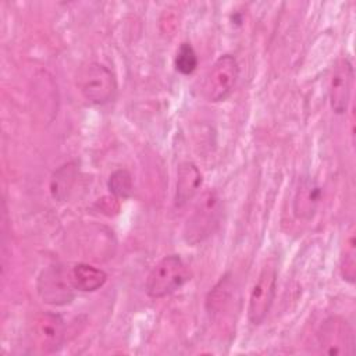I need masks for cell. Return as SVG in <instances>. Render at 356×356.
Segmentation results:
<instances>
[{
  "instance_id": "1",
  "label": "cell",
  "mask_w": 356,
  "mask_h": 356,
  "mask_svg": "<svg viewBox=\"0 0 356 356\" xmlns=\"http://www.w3.org/2000/svg\"><path fill=\"white\" fill-rule=\"evenodd\" d=\"M222 217V200L220 195L209 189L206 191L192 209L184 225L182 238L191 245L196 246L210 238L220 225Z\"/></svg>"
},
{
  "instance_id": "2",
  "label": "cell",
  "mask_w": 356,
  "mask_h": 356,
  "mask_svg": "<svg viewBox=\"0 0 356 356\" xmlns=\"http://www.w3.org/2000/svg\"><path fill=\"white\" fill-rule=\"evenodd\" d=\"M191 280V270L179 254H168L160 259L150 270L145 289L153 299L164 298L182 288Z\"/></svg>"
},
{
  "instance_id": "3",
  "label": "cell",
  "mask_w": 356,
  "mask_h": 356,
  "mask_svg": "<svg viewBox=\"0 0 356 356\" xmlns=\"http://www.w3.org/2000/svg\"><path fill=\"white\" fill-rule=\"evenodd\" d=\"M277 261L270 259L261 267L249 295L248 318L254 325H259L266 320L273 306L277 289Z\"/></svg>"
},
{
  "instance_id": "4",
  "label": "cell",
  "mask_w": 356,
  "mask_h": 356,
  "mask_svg": "<svg viewBox=\"0 0 356 356\" xmlns=\"http://www.w3.org/2000/svg\"><path fill=\"white\" fill-rule=\"evenodd\" d=\"M78 88L88 102L102 106L114 99L117 81L111 70L104 64L89 63L79 72Z\"/></svg>"
},
{
  "instance_id": "5",
  "label": "cell",
  "mask_w": 356,
  "mask_h": 356,
  "mask_svg": "<svg viewBox=\"0 0 356 356\" xmlns=\"http://www.w3.org/2000/svg\"><path fill=\"white\" fill-rule=\"evenodd\" d=\"M239 78V64L231 54L220 56L203 82V95L209 102L217 103L225 100L234 90Z\"/></svg>"
},
{
  "instance_id": "6",
  "label": "cell",
  "mask_w": 356,
  "mask_h": 356,
  "mask_svg": "<svg viewBox=\"0 0 356 356\" xmlns=\"http://www.w3.org/2000/svg\"><path fill=\"white\" fill-rule=\"evenodd\" d=\"M31 338L35 346L43 353L60 350L65 339V323L58 313L42 312L33 317Z\"/></svg>"
},
{
  "instance_id": "7",
  "label": "cell",
  "mask_w": 356,
  "mask_h": 356,
  "mask_svg": "<svg viewBox=\"0 0 356 356\" xmlns=\"http://www.w3.org/2000/svg\"><path fill=\"white\" fill-rule=\"evenodd\" d=\"M36 288L40 299L49 305L63 306L74 299V286L70 281L68 268L60 264L42 270Z\"/></svg>"
},
{
  "instance_id": "8",
  "label": "cell",
  "mask_w": 356,
  "mask_h": 356,
  "mask_svg": "<svg viewBox=\"0 0 356 356\" xmlns=\"http://www.w3.org/2000/svg\"><path fill=\"white\" fill-rule=\"evenodd\" d=\"M318 348L330 356H352L355 353V335L352 327L341 317L327 318L317 335Z\"/></svg>"
},
{
  "instance_id": "9",
  "label": "cell",
  "mask_w": 356,
  "mask_h": 356,
  "mask_svg": "<svg viewBox=\"0 0 356 356\" xmlns=\"http://www.w3.org/2000/svg\"><path fill=\"white\" fill-rule=\"evenodd\" d=\"M353 76L355 74L352 61L346 56L338 58V61L334 65L328 86L330 104L332 111L338 115L345 114L349 107Z\"/></svg>"
},
{
  "instance_id": "10",
  "label": "cell",
  "mask_w": 356,
  "mask_h": 356,
  "mask_svg": "<svg viewBox=\"0 0 356 356\" xmlns=\"http://www.w3.org/2000/svg\"><path fill=\"white\" fill-rule=\"evenodd\" d=\"M321 196L323 189L314 179L309 177L302 178L298 184L293 197L295 216L299 220H310L317 211V207L321 202Z\"/></svg>"
},
{
  "instance_id": "11",
  "label": "cell",
  "mask_w": 356,
  "mask_h": 356,
  "mask_svg": "<svg viewBox=\"0 0 356 356\" xmlns=\"http://www.w3.org/2000/svg\"><path fill=\"white\" fill-rule=\"evenodd\" d=\"M202 172L196 164L184 161L177 170V185H175V206H185L202 186Z\"/></svg>"
},
{
  "instance_id": "12",
  "label": "cell",
  "mask_w": 356,
  "mask_h": 356,
  "mask_svg": "<svg viewBox=\"0 0 356 356\" xmlns=\"http://www.w3.org/2000/svg\"><path fill=\"white\" fill-rule=\"evenodd\" d=\"M68 274L74 289L79 292H95L107 281L106 271L88 263L74 264L71 268H68Z\"/></svg>"
},
{
  "instance_id": "13",
  "label": "cell",
  "mask_w": 356,
  "mask_h": 356,
  "mask_svg": "<svg viewBox=\"0 0 356 356\" xmlns=\"http://www.w3.org/2000/svg\"><path fill=\"white\" fill-rule=\"evenodd\" d=\"M78 163L76 161H67L61 164L54 172L51 174L49 189L50 195L57 202H64L68 199L71 189L75 184L78 177Z\"/></svg>"
},
{
  "instance_id": "14",
  "label": "cell",
  "mask_w": 356,
  "mask_h": 356,
  "mask_svg": "<svg viewBox=\"0 0 356 356\" xmlns=\"http://www.w3.org/2000/svg\"><path fill=\"white\" fill-rule=\"evenodd\" d=\"M339 273L343 281L348 284H355L356 280V236L355 225H350L346 232L345 242L342 245L339 257Z\"/></svg>"
},
{
  "instance_id": "15",
  "label": "cell",
  "mask_w": 356,
  "mask_h": 356,
  "mask_svg": "<svg viewBox=\"0 0 356 356\" xmlns=\"http://www.w3.org/2000/svg\"><path fill=\"white\" fill-rule=\"evenodd\" d=\"M110 193L117 199H128L134 193V179L128 170L118 168L113 171L107 179Z\"/></svg>"
},
{
  "instance_id": "16",
  "label": "cell",
  "mask_w": 356,
  "mask_h": 356,
  "mask_svg": "<svg viewBox=\"0 0 356 356\" xmlns=\"http://www.w3.org/2000/svg\"><path fill=\"white\" fill-rule=\"evenodd\" d=\"M197 64H199V58L192 44L188 42L181 43L174 58L175 70L182 75H191L197 68Z\"/></svg>"
}]
</instances>
